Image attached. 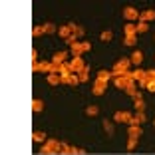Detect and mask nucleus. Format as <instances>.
Segmentation results:
<instances>
[{"mask_svg": "<svg viewBox=\"0 0 155 155\" xmlns=\"http://www.w3.org/2000/svg\"><path fill=\"white\" fill-rule=\"evenodd\" d=\"M78 84H80V76H78V74H72V76H70V86H78Z\"/></svg>", "mask_w": 155, "mask_h": 155, "instance_id": "obj_28", "label": "nucleus"}, {"mask_svg": "<svg viewBox=\"0 0 155 155\" xmlns=\"http://www.w3.org/2000/svg\"><path fill=\"white\" fill-rule=\"evenodd\" d=\"M104 129H105V131H107V133H110V135H111V133H114V125H111V123L107 121V119H105V121H104Z\"/></svg>", "mask_w": 155, "mask_h": 155, "instance_id": "obj_31", "label": "nucleus"}, {"mask_svg": "<svg viewBox=\"0 0 155 155\" xmlns=\"http://www.w3.org/2000/svg\"><path fill=\"white\" fill-rule=\"evenodd\" d=\"M111 38H114V32H110V30H107V32H101V40L104 42H110Z\"/></svg>", "mask_w": 155, "mask_h": 155, "instance_id": "obj_29", "label": "nucleus"}, {"mask_svg": "<svg viewBox=\"0 0 155 155\" xmlns=\"http://www.w3.org/2000/svg\"><path fill=\"white\" fill-rule=\"evenodd\" d=\"M133 107H135V111H143L145 110V101L141 100V96H137V97H133Z\"/></svg>", "mask_w": 155, "mask_h": 155, "instance_id": "obj_16", "label": "nucleus"}, {"mask_svg": "<svg viewBox=\"0 0 155 155\" xmlns=\"http://www.w3.org/2000/svg\"><path fill=\"white\" fill-rule=\"evenodd\" d=\"M70 28H72V34H74L76 38H82V36H84V28L76 26V24H70Z\"/></svg>", "mask_w": 155, "mask_h": 155, "instance_id": "obj_21", "label": "nucleus"}, {"mask_svg": "<svg viewBox=\"0 0 155 155\" xmlns=\"http://www.w3.org/2000/svg\"><path fill=\"white\" fill-rule=\"evenodd\" d=\"M56 32V26L52 22H46L44 24V34H54Z\"/></svg>", "mask_w": 155, "mask_h": 155, "instance_id": "obj_25", "label": "nucleus"}, {"mask_svg": "<svg viewBox=\"0 0 155 155\" xmlns=\"http://www.w3.org/2000/svg\"><path fill=\"white\" fill-rule=\"evenodd\" d=\"M131 82H133V80H131V74H129V72L121 74V76H115V86H117V87H123V90H125Z\"/></svg>", "mask_w": 155, "mask_h": 155, "instance_id": "obj_5", "label": "nucleus"}, {"mask_svg": "<svg viewBox=\"0 0 155 155\" xmlns=\"http://www.w3.org/2000/svg\"><path fill=\"white\" fill-rule=\"evenodd\" d=\"M147 90H149V91H153V94H155V82H153V80H147Z\"/></svg>", "mask_w": 155, "mask_h": 155, "instance_id": "obj_33", "label": "nucleus"}, {"mask_svg": "<svg viewBox=\"0 0 155 155\" xmlns=\"http://www.w3.org/2000/svg\"><path fill=\"white\" fill-rule=\"evenodd\" d=\"M131 80H133V82H141V80H145V72H143V70H135V72H131Z\"/></svg>", "mask_w": 155, "mask_h": 155, "instance_id": "obj_18", "label": "nucleus"}, {"mask_svg": "<svg viewBox=\"0 0 155 155\" xmlns=\"http://www.w3.org/2000/svg\"><path fill=\"white\" fill-rule=\"evenodd\" d=\"M125 91H127L129 96H133V97H137L139 96V91H137V87H135V82H131L127 87H125Z\"/></svg>", "mask_w": 155, "mask_h": 155, "instance_id": "obj_22", "label": "nucleus"}, {"mask_svg": "<svg viewBox=\"0 0 155 155\" xmlns=\"http://www.w3.org/2000/svg\"><path fill=\"white\" fill-rule=\"evenodd\" d=\"M58 32H60V36H62V38H66V40H68V38L72 36V28H70V24H68V26H62Z\"/></svg>", "mask_w": 155, "mask_h": 155, "instance_id": "obj_19", "label": "nucleus"}, {"mask_svg": "<svg viewBox=\"0 0 155 155\" xmlns=\"http://www.w3.org/2000/svg\"><path fill=\"white\" fill-rule=\"evenodd\" d=\"M123 32H125V36H135V34H137V30H135V24L127 22V24H125V28H123Z\"/></svg>", "mask_w": 155, "mask_h": 155, "instance_id": "obj_17", "label": "nucleus"}, {"mask_svg": "<svg viewBox=\"0 0 155 155\" xmlns=\"http://www.w3.org/2000/svg\"><path fill=\"white\" fill-rule=\"evenodd\" d=\"M78 76H80V82H87V66H86V68H84L80 74H78Z\"/></svg>", "mask_w": 155, "mask_h": 155, "instance_id": "obj_30", "label": "nucleus"}, {"mask_svg": "<svg viewBox=\"0 0 155 155\" xmlns=\"http://www.w3.org/2000/svg\"><path fill=\"white\" fill-rule=\"evenodd\" d=\"M32 110L34 111H42V110H44V101H42V100H34L32 101Z\"/></svg>", "mask_w": 155, "mask_h": 155, "instance_id": "obj_24", "label": "nucleus"}, {"mask_svg": "<svg viewBox=\"0 0 155 155\" xmlns=\"http://www.w3.org/2000/svg\"><path fill=\"white\" fill-rule=\"evenodd\" d=\"M153 125H155V121H153Z\"/></svg>", "mask_w": 155, "mask_h": 155, "instance_id": "obj_35", "label": "nucleus"}, {"mask_svg": "<svg viewBox=\"0 0 155 155\" xmlns=\"http://www.w3.org/2000/svg\"><path fill=\"white\" fill-rule=\"evenodd\" d=\"M52 68H54L52 62H40V64L36 62V64H34V72H48V74H50Z\"/></svg>", "mask_w": 155, "mask_h": 155, "instance_id": "obj_7", "label": "nucleus"}, {"mask_svg": "<svg viewBox=\"0 0 155 155\" xmlns=\"http://www.w3.org/2000/svg\"><path fill=\"white\" fill-rule=\"evenodd\" d=\"M42 32H44V26H34V30H32V34H34V36H40Z\"/></svg>", "mask_w": 155, "mask_h": 155, "instance_id": "obj_32", "label": "nucleus"}, {"mask_svg": "<svg viewBox=\"0 0 155 155\" xmlns=\"http://www.w3.org/2000/svg\"><path fill=\"white\" fill-rule=\"evenodd\" d=\"M97 111H100V110H97V105H90V107L86 110V115H97Z\"/></svg>", "mask_w": 155, "mask_h": 155, "instance_id": "obj_26", "label": "nucleus"}, {"mask_svg": "<svg viewBox=\"0 0 155 155\" xmlns=\"http://www.w3.org/2000/svg\"><path fill=\"white\" fill-rule=\"evenodd\" d=\"M105 86H107V84H101V82H94V94H96V96H101V94H104L105 91Z\"/></svg>", "mask_w": 155, "mask_h": 155, "instance_id": "obj_15", "label": "nucleus"}, {"mask_svg": "<svg viewBox=\"0 0 155 155\" xmlns=\"http://www.w3.org/2000/svg\"><path fill=\"white\" fill-rule=\"evenodd\" d=\"M141 125H129V129H127V135H129V139H139L141 137Z\"/></svg>", "mask_w": 155, "mask_h": 155, "instance_id": "obj_8", "label": "nucleus"}, {"mask_svg": "<svg viewBox=\"0 0 155 155\" xmlns=\"http://www.w3.org/2000/svg\"><path fill=\"white\" fill-rule=\"evenodd\" d=\"M114 76L111 72H107V70H100L97 72V82H101V84H107L110 82V78Z\"/></svg>", "mask_w": 155, "mask_h": 155, "instance_id": "obj_12", "label": "nucleus"}, {"mask_svg": "<svg viewBox=\"0 0 155 155\" xmlns=\"http://www.w3.org/2000/svg\"><path fill=\"white\" fill-rule=\"evenodd\" d=\"M48 84H50V86H58V84H62V78H60V74L50 72V74H48Z\"/></svg>", "mask_w": 155, "mask_h": 155, "instance_id": "obj_13", "label": "nucleus"}, {"mask_svg": "<svg viewBox=\"0 0 155 155\" xmlns=\"http://www.w3.org/2000/svg\"><path fill=\"white\" fill-rule=\"evenodd\" d=\"M155 20V10H145V12H139V22H151Z\"/></svg>", "mask_w": 155, "mask_h": 155, "instance_id": "obj_11", "label": "nucleus"}, {"mask_svg": "<svg viewBox=\"0 0 155 155\" xmlns=\"http://www.w3.org/2000/svg\"><path fill=\"white\" fill-rule=\"evenodd\" d=\"M123 16H125V20H129V22H133V20H139V12H137L135 8H131V6L123 8Z\"/></svg>", "mask_w": 155, "mask_h": 155, "instance_id": "obj_6", "label": "nucleus"}, {"mask_svg": "<svg viewBox=\"0 0 155 155\" xmlns=\"http://www.w3.org/2000/svg\"><path fill=\"white\" fill-rule=\"evenodd\" d=\"M129 60H131V64L139 66V64H141V62H143V52L135 50V52H133V54H131V58H129Z\"/></svg>", "mask_w": 155, "mask_h": 155, "instance_id": "obj_14", "label": "nucleus"}, {"mask_svg": "<svg viewBox=\"0 0 155 155\" xmlns=\"http://www.w3.org/2000/svg\"><path fill=\"white\" fill-rule=\"evenodd\" d=\"M129 64H131V60H127V58L119 60L117 64L114 66V70H111V74H114V76H121V74H125V72L129 70Z\"/></svg>", "mask_w": 155, "mask_h": 155, "instance_id": "obj_2", "label": "nucleus"}, {"mask_svg": "<svg viewBox=\"0 0 155 155\" xmlns=\"http://www.w3.org/2000/svg\"><path fill=\"white\" fill-rule=\"evenodd\" d=\"M135 30H137V34H145L147 30H149V24H147V22H137Z\"/></svg>", "mask_w": 155, "mask_h": 155, "instance_id": "obj_20", "label": "nucleus"}, {"mask_svg": "<svg viewBox=\"0 0 155 155\" xmlns=\"http://www.w3.org/2000/svg\"><path fill=\"white\" fill-rule=\"evenodd\" d=\"M84 68H86V64H84L82 56H74L72 62H70V70H72V74H80Z\"/></svg>", "mask_w": 155, "mask_h": 155, "instance_id": "obj_4", "label": "nucleus"}, {"mask_svg": "<svg viewBox=\"0 0 155 155\" xmlns=\"http://www.w3.org/2000/svg\"><path fill=\"white\" fill-rule=\"evenodd\" d=\"M114 119L117 123H129L131 121V114H127V111H117V114L114 115Z\"/></svg>", "mask_w": 155, "mask_h": 155, "instance_id": "obj_10", "label": "nucleus"}, {"mask_svg": "<svg viewBox=\"0 0 155 155\" xmlns=\"http://www.w3.org/2000/svg\"><path fill=\"white\" fill-rule=\"evenodd\" d=\"M91 46H90V42H76L74 46H70V50H72V54L74 56H82L84 52H87Z\"/></svg>", "mask_w": 155, "mask_h": 155, "instance_id": "obj_3", "label": "nucleus"}, {"mask_svg": "<svg viewBox=\"0 0 155 155\" xmlns=\"http://www.w3.org/2000/svg\"><path fill=\"white\" fill-rule=\"evenodd\" d=\"M135 145H137V139H129L127 141V149H133Z\"/></svg>", "mask_w": 155, "mask_h": 155, "instance_id": "obj_34", "label": "nucleus"}, {"mask_svg": "<svg viewBox=\"0 0 155 155\" xmlns=\"http://www.w3.org/2000/svg\"><path fill=\"white\" fill-rule=\"evenodd\" d=\"M62 147H64V143L56 141V139H48L46 145L42 147L40 155H62Z\"/></svg>", "mask_w": 155, "mask_h": 155, "instance_id": "obj_1", "label": "nucleus"}, {"mask_svg": "<svg viewBox=\"0 0 155 155\" xmlns=\"http://www.w3.org/2000/svg\"><path fill=\"white\" fill-rule=\"evenodd\" d=\"M135 36H125V38H123V44H125V46H133V44H135Z\"/></svg>", "mask_w": 155, "mask_h": 155, "instance_id": "obj_27", "label": "nucleus"}, {"mask_svg": "<svg viewBox=\"0 0 155 155\" xmlns=\"http://www.w3.org/2000/svg\"><path fill=\"white\" fill-rule=\"evenodd\" d=\"M66 58H68V52H56L52 56V64L60 66V64H66Z\"/></svg>", "mask_w": 155, "mask_h": 155, "instance_id": "obj_9", "label": "nucleus"}, {"mask_svg": "<svg viewBox=\"0 0 155 155\" xmlns=\"http://www.w3.org/2000/svg\"><path fill=\"white\" fill-rule=\"evenodd\" d=\"M32 139H34L36 143H42V141H46V133H44V131H34Z\"/></svg>", "mask_w": 155, "mask_h": 155, "instance_id": "obj_23", "label": "nucleus"}]
</instances>
